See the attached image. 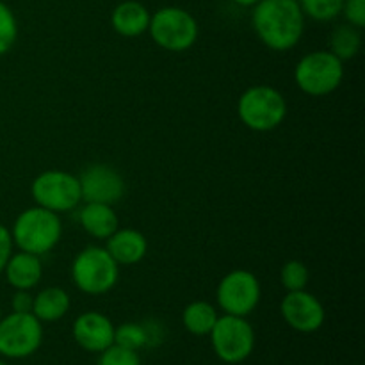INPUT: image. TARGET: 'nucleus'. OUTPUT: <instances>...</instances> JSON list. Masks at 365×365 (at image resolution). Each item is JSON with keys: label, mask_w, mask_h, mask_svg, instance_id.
I'll return each mask as SVG.
<instances>
[{"label": "nucleus", "mask_w": 365, "mask_h": 365, "mask_svg": "<svg viewBox=\"0 0 365 365\" xmlns=\"http://www.w3.org/2000/svg\"><path fill=\"white\" fill-rule=\"evenodd\" d=\"M253 27L264 45L284 52L302 39L305 14L298 0H260L253 11Z\"/></svg>", "instance_id": "nucleus-1"}, {"label": "nucleus", "mask_w": 365, "mask_h": 365, "mask_svg": "<svg viewBox=\"0 0 365 365\" xmlns=\"http://www.w3.org/2000/svg\"><path fill=\"white\" fill-rule=\"evenodd\" d=\"M32 198L43 209L66 212L81 203V182L66 171H45L32 182Z\"/></svg>", "instance_id": "nucleus-9"}, {"label": "nucleus", "mask_w": 365, "mask_h": 365, "mask_svg": "<svg viewBox=\"0 0 365 365\" xmlns=\"http://www.w3.org/2000/svg\"><path fill=\"white\" fill-rule=\"evenodd\" d=\"M152 39L170 52H184L195 45L198 38V24L195 16L180 7H163L150 16Z\"/></svg>", "instance_id": "nucleus-7"}, {"label": "nucleus", "mask_w": 365, "mask_h": 365, "mask_svg": "<svg viewBox=\"0 0 365 365\" xmlns=\"http://www.w3.org/2000/svg\"><path fill=\"white\" fill-rule=\"evenodd\" d=\"M63 227L56 212L43 207H34L18 216L13 227V241L21 252L45 255L59 242Z\"/></svg>", "instance_id": "nucleus-2"}, {"label": "nucleus", "mask_w": 365, "mask_h": 365, "mask_svg": "<svg viewBox=\"0 0 365 365\" xmlns=\"http://www.w3.org/2000/svg\"><path fill=\"white\" fill-rule=\"evenodd\" d=\"M342 13L353 27L362 29L365 25V0H344Z\"/></svg>", "instance_id": "nucleus-26"}, {"label": "nucleus", "mask_w": 365, "mask_h": 365, "mask_svg": "<svg viewBox=\"0 0 365 365\" xmlns=\"http://www.w3.org/2000/svg\"><path fill=\"white\" fill-rule=\"evenodd\" d=\"M234 2L239 4V6L250 7V6H255V4L260 2V0H234Z\"/></svg>", "instance_id": "nucleus-29"}, {"label": "nucleus", "mask_w": 365, "mask_h": 365, "mask_svg": "<svg viewBox=\"0 0 365 365\" xmlns=\"http://www.w3.org/2000/svg\"><path fill=\"white\" fill-rule=\"evenodd\" d=\"M282 316L285 323L302 334H314L324 324L323 303L305 291H292L282 299Z\"/></svg>", "instance_id": "nucleus-11"}, {"label": "nucleus", "mask_w": 365, "mask_h": 365, "mask_svg": "<svg viewBox=\"0 0 365 365\" xmlns=\"http://www.w3.org/2000/svg\"><path fill=\"white\" fill-rule=\"evenodd\" d=\"M4 271H6L7 282L14 289H18V291H29V289L38 285V282L41 280L43 267L38 255L21 252L16 253V255H11Z\"/></svg>", "instance_id": "nucleus-15"}, {"label": "nucleus", "mask_w": 365, "mask_h": 365, "mask_svg": "<svg viewBox=\"0 0 365 365\" xmlns=\"http://www.w3.org/2000/svg\"><path fill=\"white\" fill-rule=\"evenodd\" d=\"M107 252L109 255L116 260V264H123V266H132L143 260L148 250V242H146L145 235L132 228H125V230H116L109 239H107Z\"/></svg>", "instance_id": "nucleus-14"}, {"label": "nucleus", "mask_w": 365, "mask_h": 365, "mask_svg": "<svg viewBox=\"0 0 365 365\" xmlns=\"http://www.w3.org/2000/svg\"><path fill=\"white\" fill-rule=\"evenodd\" d=\"M78 182H81L82 200H86V203L113 205L125 192V182L121 175L106 164L89 166Z\"/></svg>", "instance_id": "nucleus-12"}, {"label": "nucleus", "mask_w": 365, "mask_h": 365, "mask_svg": "<svg viewBox=\"0 0 365 365\" xmlns=\"http://www.w3.org/2000/svg\"><path fill=\"white\" fill-rule=\"evenodd\" d=\"M150 25V13L143 4L135 0H127L121 2L116 9L113 11V27L116 29L118 34L134 38V36L143 34Z\"/></svg>", "instance_id": "nucleus-17"}, {"label": "nucleus", "mask_w": 365, "mask_h": 365, "mask_svg": "<svg viewBox=\"0 0 365 365\" xmlns=\"http://www.w3.org/2000/svg\"><path fill=\"white\" fill-rule=\"evenodd\" d=\"M298 4L303 14H309L317 21H328L342 13L344 0H298Z\"/></svg>", "instance_id": "nucleus-22"}, {"label": "nucleus", "mask_w": 365, "mask_h": 365, "mask_svg": "<svg viewBox=\"0 0 365 365\" xmlns=\"http://www.w3.org/2000/svg\"><path fill=\"white\" fill-rule=\"evenodd\" d=\"M216 298L225 314L246 317L259 305L260 284L255 274L250 271H232L221 280Z\"/></svg>", "instance_id": "nucleus-10"}, {"label": "nucleus", "mask_w": 365, "mask_h": 365, "mask_svg": "<svg viewBox=\"0 0 365 365\" xmlns=\"http://www.w3.org/2000/svg\"><path fill=\"white\" fill-rule=\"evenodd\" d=\"M296 82L310 96H324L341 86L344 77L342 61L331 52H312L296 66Z\"/></svg>", "instance_id": "nucleus-8"}, {"label": "nucleus", "mask_w": 365, "mask_h": 365, "mask_svg": "<svg viewBox=\"0 0 365 365\" xmlns=\"http://www.w3.org/2000/svg\"><path fill=\"white\" fill-rule=\"evenodd\" d=\"M71 277L82 292L98 296L106 294L116 285L120 267L107 250L89 246L75 259Z\"/></svg>", "instance_id": "nucleus-3"}, {"label": "nucleus", "mask_w": 365, "mask_h": 365, "mask_svg": "<svg viewBox=\"0 0 365 365\" xmlns=\"http://www.w3.org/2000/svg\"><path fill=\"white\" fill-rule=\"evenodd\" d=\"M34 298L27 291H18L13 296V312H32Z\"/></svg>", "instance_id": "nucleus-28"}, {"label": "nucleus", "mask_w": 365, "mask_h": 365, "mask_svg": "<svg viewBox=\"0 0 365 365\" xmlns=\"http://www.w3.org/2000/svg\"><path fill=\"white\" fill-rule=\"evenodd\" d=\"M331 53L341 61L351 59L360 50V34L353 25H341L331 34Z\"/></svg>", "instance_id": "nucleus-20"}, {"label": "nucleus", "mask_w": 365, "mask_h": 365, "mask_svg": "<svg viewBox=\"0 0 365 365\" xmlns=\"http://www.w3.org/2000/svg\"><path fill=\"white\" fill-rule=\"evenodd\" d=\"M98 365H141V359L138 351L113 344L100 353Z\"/></svg>", "instance_id": "nucleus-25"}, {"label": "nucleus", "mask_w": 365, "mask_h": 365, "mask_svg": "<svg viewBox=\"0 0 365 365\" xmlns=\"http://www.w3.org/2000/svg\"><path fill=\"white\" fill-rule=\"evenodd\" d=\"M217 321V312L212 305L207 302H195L185 307L182 314V323L189 334L196 337H203L212 331L214 324Z\"/></svg>", "instance_id": "nucleus-19"}, {"label": "nucleus", "mask_w": 365, "mask_h": 365, "mask_svg": "<svg viewBox=\"0 0 365 365\" xmlns=\"http://www.w3.org/2000/svg\"><path fill=\"white\" fill-rule=\"evenodd\" d=\"M2 317H4V316H2V309H0V319H2Z\"/></svg>", "instance_id": "nucleus-31"}, {"label": "nucleus", "mask_w": 365, "mask_h": 365, "mask_svg": "<svg viewBox=\"0 0 365 365\" xmlns=\"http://www.w3.org/2000/svg\"><path fill=\"white\" fill-rule=\"evenodd\" d=\"M13 255V237L4 225H0V273Z\"/></svg>", "instance_id": "nucleus-27"}, {"label": "nucleus", "mask_w": 365, "mask_h": 365, "mask_svg": "<svg viewBox=\"0 0 365 365\" xmlns=\"http://www.w3.org/2000/svg\"><path fill=\"white\" fill-rule=\"evenodd\" d=\"M0 365H9L7 362H4V360H0Z\"/></svg>", "instance_id": "nucleus-30"}, {"label": "nucleus", "mask_w": 365, "mask_h": 365, "mask_svg": "<svg viewBox=\"0 0 365 365\" xmlns=\"http://www.w3.org/2000/svg\"><path fill=\"white\" fill-rule=\"evenodd\" d=\"M70 310V296L59 287H48L39 292L32 303V314L41 323H56Z\"/></svg>", "instance_id": "nucleus-18"}, {"label": "nucleus", "mask_w": 365, "mask_h": 365, "mask_svg": "<svg viewBox=\"0 0 365 365\" xmlns=\"http://www.w3.org/2000/svg\"><path fill=\"white\" fill-rule=\"evenodd\" d=\"M18 38V24L13 11L0 2V56L9 52L11 46L14 45Z\"/></svg>", "instance_id": "nucleus-23"}, {"label": "nucleus", "mask_w": 365, "mask_h": 365, "mask_svg": "<svg viewBox=\"0 0 365 365\" xmlns=\"http://www.w3.org/2000/svg\"><path fill=\"white\" fill-rule=\"evenodd\" d=\"M150 342V335L145 327L135 323H125L114 330V344L121 346V348L132 349V351H139L145 348Z\"/></svg>", "instance_id": "nucleus-21"}, {"label": "nucleus", "mask_w": 365, "mask_h": 365, "mask_svg": "<svg viewBox=\"0 0 365 365\" xmlns=\"http://www.w3.org/2000/svg\"><path fill=\"white\" fill-rule=\"evenodd\" d=\"M41 342V321L32 312H13L0 319V356L4 359H27L38 351Z\"/></svg>", "instance_id": "nucleus-5"}, {"label": "nucleus", "mask_w": 365, "mask_h": 365, "mask_svg": "<svg viewBox=\"0 0 365 365\" xmlns=\"http://www.w3.org/2000/svg\"><path fill=\"white\" fill-rule=\"evenodd\" d=\"M239 116L252 130L267 132L277 128L287 114V103L280 91L269 86H255L239 98Z\"/></svg>", "instance_id": "nucleus-4"}, {"label": "nucleus", "mask_w": 365, "mask_h": 365, "mask_svg": "<svg viewBox=\"0 0 365 365\" xmlns=\"http://www.w3.org/2000/svg\"><path fill=\"white\" fill-rule=\"evenodd\" d=\"M114 324L100 312H84L75 319L71 334L75 342L88 353H102L114 344Z\"/></svg>", "instance_id": "nucleus-13"}, {"label": "nucleus", "mask_w": 365, "mask_h": 365, "mask_svg": "<svg viewBox=\"0 0 365 365\" xmlns=\"http://www.w3.org/2000/svg\"><path fill=\"white\" fill-rule=\"evenodd\" d=\"M282 284L289 292L292 291H303L309 282V269L299 260H291L282 267Z\"/></svg>", "instance_id": "nucleus-24"}, {"label": "nucleus", "mask_w": 365, "mask_h": 365, "mask_svg": "<svg viewBox=\"0 0 365 365\" xmlns=\"http://www.w3.org/2000/svg\"><path fill=\"white\" fill-rule=\"evenodd\" d=\"M209 335L214 353L225 364L245 362L255 348V331L245 317L225 314L217 317Z\"/></svg>", "instance_id": "nucleus-6"}, {"label": "nucleus", "mask_w": 365, "mask_h": 365, "mask_svg": "<svg viewBox=\"0 0 365 365\" xmlns=\"http://www.w3.org/2000/svg\"><path fill=\"white\" fill-rule=\"evenodd\" d=\"M82 228L96 239H109L118 230V216L106 203H86L78 214Z\"/></svg>", "instance_id": "nucleus-16"}]
</instances>
